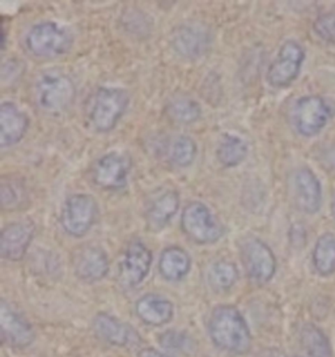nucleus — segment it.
<instances>
[{"instance_id": "f257e3e1", "label": "nucleus", "mask_w": 335, "mask_h": 357, "mask_svg": "<svg viewBox=\"0 0 335 357\" xmlns=\"http://www.w3.org/2000/svg\"><path fill=\"white\" fill-rule=\"evenodd\" d=\"M209 336L224 351L236 355L246 354L251 347V335L240 312L230 305L214 309L209 317Z\"/></svg>"}, {"instance_id": "f03ea898", "label": "nucleus", "mask_w": 335, "mask_h": 357, "mask_svg": "<svg viewBox=\"0 0 335 357\" xmlns=\"http://www.w3.org/2000/svg\"><path fill=\"white\" fill-rule=\"evenodd\" d=\"M128 101V93L122 88H98L87 109L88 121L94 131L105 134L115 128L127 110Z\"/></svg>"}, {"instance_id": "7ed1b4c3", "label": "nucleus", "mask_w": 335, "mask_h": 357, "mask_svg": "<svg viewBox=\"0 0 335 357\" xmlns=\"http://www.w3.org/2000/svg\"><path fill=\"white\" fill-rule=\"evenodd\" d=\"M73 43L71 33L55 22L33 25L25 38L28 50L34 56L43 59H52L68 53Z\"/></svg>"}, {"instance_id": "20e7f679", "label": "nucleus", "mask_w": 335, "mask_h": 357, "mask_svg": "<svg viewBox=\"0 0 335 357\" xmlns=\"http://www.w3.org/2000/svg\"><path fill=\"white\" fill-rule=\"evenodd\" d=\"M75 84L68 75L61 71H46L36 84V98L42 110L61 113L71 105L75 98Z\"/></svg>"}, {"instance_id": "39448f33", "label": "nucleus", "mask_w": 335, "mask_h": 357, "mask_svg": "<svg viewBox=\"0 0 335 357\" xmlns=\"http://www.w3.org/2000/svg\"><path fill=\"white\" fill-rule=\"evenodd\" d=\"M181 228L191 241L198 245H212L224 234L220 221L202 202H191L184 208Z\"/></svg>"}, {"instance_id": "423d86ee", "label": "nucleus", "mask_w": 335, "mask_h": 357, "mask_svg": "<svg viewBox=\"0 0 335 357\" xmlns=\"http://www.w3.org/2000/svg\"><path fill=\"white\" fill-rule=\"evenodd\" d=\"M333 114L334 107L324 97L304 96L293 106V127L302 137H315L324 130Z\"/></svg>"}, {"instance_id": "0eeeda50", "label": "nucleus", "mask_w": 335, "mask_h": 357, "mask_svg": "<svg viewBox=\"0 0 335 357\" xmlns=\"http://www.w3.org/2000/svg\"><path fill=\"white\" fill-rule=\"evenodd\" d=\"M98 218V206L92 195L73 194L63 204L61 225L68 236L80 238L92 229Z\"/></svg>"}, {"instance_id": "6e6552de", "label": "nucleus", "mask_w": 335, "mask_h": 357, "mask_svg": "<svg viewBox=\"0 0 335 357\" xmlns=\"http://www.w3.org/2000/svg\"><path fill=\"white\" fill-rule=\"evenodd\" d=\"M241 261L253 283H269L276 271V259L271 249L257 237H245L240 246Z\"/></svg>"}, {"instance_id": "1a4fd4ad", "label": "nucleus", "mask_w": 335, "mask_h": 357, "mask_svg": "<svg viewBox=\"0 0 335 357\" xmlns=\"http://www.w3.org/2000/svg\"><path fill=\"white\" fill-rule=\"evenodd\" d=\"M304 61L303 46L296 41H285L267 70V83L274 88L290 86L299 77Z\"/></svg>"}, {"instance_id": "9d476101", "label": "nucleus", "mask_w": 335, "mask_h": 357, "mask_svg": "<svg viewBox=\"0 0 335 357\" xmlns=\"http://www.w3.org/2000/svg\"><path fill=\"white\" fill-rule=\"evenodd\" d=\"M131 168L133 162L125 153L109 152L94 162L92 181L101 189H124L127 185Z\"/></svg>"}, {"instance_id": "9b49d317", "label": "nucleus", "mask_w": 335, "mask_h": 357, "mask_svg": "<svg viewBox=\"0 0 335 357\" xmlns=\"http://www.w3.org/2000/svg\"><path fill=\"white\" fill-rule=\"evenodd\" d=\"M152 264V252L139 240L130 242L119 263V283L133 288L147 278Z\"/></svg>"}, {"instance_id": "f8f14e48", "label": "nucleus", "mask_w": 335, "mask_h": 357, "mask_svg": "<svg viewBox=\"0 0 335 357\" xmlns=\"http://www.w3.org/2000/svg\"><path fill=\"white\" fill-rule=\"evenodd\" d=\"M211 36L202 24H184L172 37V47L185 59H198L209 50Z\"/></svg>"}, {"instance_id": "ddd939ff", "label": "nucleus", "mask_w": 335, "mask_h": 357, "mask_svg": "<svg viewBox=\"0 0 335 357\" xmlns=\"http://www.w3.org/2000/svg\"><path fill=\"white\" fill-rule=\"evenodd\" d=\"M36 233L33 221H16L8 224L0 234L1 257L10 262L24 258Z\"/></svg>"}, {"instance_id": "4468645a", "label": "nucleus", "mask_w": 335, "mask_h": 357, "mask_svg": "<svg viewBox=\"0 0 335 357\" xmlns=\"http://www.w3.org/2000/svg\"><path fill=\"white\" fill-rule=\"evenodd\" d=\"M293 194L299 210L314 215L321 210L322 188L321 182L309 168L296 170L293 176Z\"/></svg>"}, {"instance_id": "2eb2a0df", "label": "nucleus", "mask_w": 335, "mask_h": 357, "mask_svg": "<svg viewBox=\"0 0 335 357\" xmlns=\"http://www.w3.org/2000/svg\"><path fill=\"white\" fill-rule=\"evenodd\" d=\"M109 267L106 252L96 246H84L73 257V271L87 283L104 279L109 273Z\"/></svg>"}, {"instance_id": "dca6fc26", "label": "nucleus", "mask_w": 335, "mask_h": 357, "mask_svg": "<svg viewBox=\"0 0 335 357\" xmlns=\"http://www.w3.org/2000/svg\"><path fill=\"white\" fill-rule=\"evenodd\" d=\"M0 327L3 342L13 348H27L34 340L31 326L4 301L0 306Z\"/></svg>"}, {"instance_id": "f3484780", "label": "nucleus", "mask_w": 335, "mask_h": 357, "mask_svg": "<svg viewBox=\"0 0 335 357\" xmlns=\"http://www.w3.org/2000/svg\"><path fill=\"white\" fill-rule=\"evenodd\" d=\"M29 128V118L13 102L0 106V147L16 146Z\"/></svg>"}, {"instance_id": "a211bd4d", "label": "nucleus", "mask_w": 335, "mask_h": 357, "mask_svg": "<svg viewBox=\"0 0 335 357\" xmlns=\"http://www.w3.org/2000/svg\"><path fill=\"white\" fill-rule=\"evenodd\" d=\"M94 331L96 336L112 346L126 347L139 340L137 333L130 326L106 313H98L94 317Z\"/></svg>"}, {"instance_id": "6ab92c4d", "label": "nucleus", "mask_w": 335, "mask_h": 357, "mask_svg": "<svg viewBox=\"0 0 335 357\" xmlns=\"http://www.w3.org/2000/svg\"><path fill=\"white\" fill-rule=\"evenodd\" d=\"M179 208V194L176 190H167L160 194L147 208V225L151 231L164 229L176 216Z\"/></svg>"}, {"instance_id": "aec40b11", "label": "nucleus", "mask_w": 335, "mask_h": 357, "mask_svg": "<svg viewBox=\"0 0 335 357\" xmlns=\"http://www.w3.org/2000/svg\"><path fill=\"white\" fill-rule=\"evenodd\" d=\"M135 312L147 325H165L173 317V305L163 296L149 294L137 300Z\"/></svg>"}, {"instance_id": "412c9836", "label": "nucleus", "mask_w": 335, "mask_h": 357, "mask_svg": "<svg viewBox=\"0 0 335 357\" xmlns=\"http://www.w3.org/2000/svg\"><path fill=\"white\" fill-rule=\"evenodd\" d=\"M191 268V259L182 248L170 246L160 255L158 271L169 282H178L184 279Z\"/></svg>"}, {"instance_id": "4be33fe9", "label": "nucleus", "mask_w": 335, "mask_h": 357, "mask_svg": "<svg viewBox=\"0 0 335 357\" xmlns=\"http://www.w3.org/2000/svg\"><path fill=\"white\" fill-rule=\"evenodd\" d=\"M249 153L246 142L234 134H224L216 149V158L225 168L239 167Z\"/></svg>"}, {"instance_id": "5701e85b", "label": "nucleus", "mask_w": 335, "mask_h": 357, "mask_svg": "<svg viewBox=\"0 0 335 357\" xmlns=\"http://www.w3.org/2000/svg\"><path fill=\"white\" fill-rule=\"evenodd\" d=\"M313 264L315 271L329 276L335 273V236L325 233L317 242L313 249Z\"/></svg>"}, {"instance_id": "b1692460", "label": "nucleus", "mask_w": 335, "mask_h": 357, "mask_svg": "<svg viewBox=\"0 0 335 357\" xmlns=\"http://www.w3.org/2000/svg\"><path fill=\"white\" fill-rule=\"evenodd\" d=\"M239 279V270L232 262L219 261L211 266L209 271V287L216 292L230 289Z\"/></svg>"}, {"instance_id": "393cba45", "label": "nucleus", "mask_w": 335, "mask_h": 357, "mask_svg": "<svg viewBox=\"0 0 335 357\" xmlns=\"http://www.w3.org/2000/svg\"><path fill=\"white\" fill-rule=\"evenodd\" d=\"M168 116L181 125H191L202 116L198 102L186 97L173 98L167 106Z\"/></svg>"}, {"instance_id": "a878e982", "label": "nucleus", "mask_w": 335, "mask_h": 357, "mask_svg": "<svg viewBox=\"0 0 335 357\" xmlns=\"http://www.w3.org/2000/svg\"><path fill=\"white\" fill-rule=\"evenodd\" d=\"M302 343L311 357H332V349L327 337L315 326H304Z\"/></svg>"}, {"instance_id": "bb28decb", "label": "nucleus", "mask_w": 335, "mask_h": 357, "mask_svg": "<svg viewBox=\"0 0 335 357\" xmlns=\"http://www.w3.org/2000/svg\"><path fill=\"white\" fill-rule=\"evenodd\" d=\"M169 158L178 168H188L197 158L195 142L186 135L176 137L170 144Z\"/></svg>"}, {"instance_id": "cd10ccee", "label": "nucleus", "mask_w": 335, "mask_h": 357, "mask_svg": "<svg viewBox=\"0 0 335 357\" xmlns=\"http://www.w3.org/2000/svg\"><path fill=\"white\" fill-rule=\"evenodd\" d=\"M160 344L173 352H190V348L194 346V342L184 333L168 331L160 336Z\"/></svg>"}, {"instance_id": "c85d7f7f", "label": "nucleus", "mask_w": 335, "mask_h": 357, "mask_svg": "<svg viewBox=\"0 0 335 357\" xmlns=\"http://www.w3.org/2000/svg\"><path fill=\"white\" fill-rule=\"evenodd\" d=\"M313 31L326 43H335V13H324L317 17Z\"/></svg>"}, {"instance_id": "c756f323", "label": "nucleus", "mask_w": 335, "mask_h": 357, "mask_svg": "<svg viewBox=\"0 0 335 357\" xmlns=\"http://www.w3.org/2000/svg\"><path fill=\"white\" fill-rule=\"evenodd\" d=\"M137 357H172L169 356V355H165V354H161V352H158L156 349H154V348H146V349H142L140 352H139V356Z\"/></svg>"}, {"instance_id": "7c9ffc66", "label": "nucleus", "mask_w": 335, "mask_h": 357, "mask_svg": "<svg viewBox=\"0 0 335 357\" xmlns=\"http://www.w3.org/2000/svg\"><path fill=\"white\" fill-rule=\"evenodd\" d=\"M325 161H326L332 168L335 169V144L330 146V148L326 151V153H325Z\"/></svg>"}, {"instance_id": "2f4dec72", "label": "nucleus", "mask_w": 335, "mask_h": 357, "mask_svg": "<svg viewBox=\"0 0 335 357\" xmlns=\"http://www.w3.org/2000/svg\"><path fill=\"white\" fill-rule=\"evenodd\" d=\"M332 213H333V216H334L335 219V198L333 199V202H332Z\"/></svg>"}]
</instances>
